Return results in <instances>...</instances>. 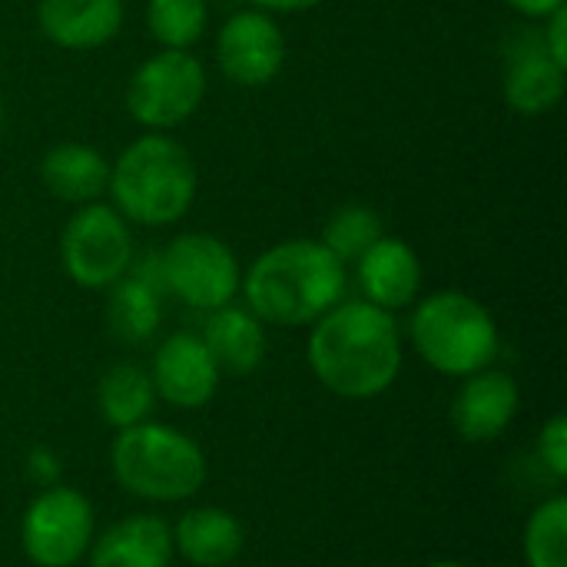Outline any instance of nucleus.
<instances>
[{"instance_id":"f257e3e1","label":"nucleus","mask_w":567,"mask_h":567,"mask_svg":"<svg viewBox=\"0 0 567 567\" xmlns=\"http://www.w3.org/2000/svg\"><path fill=\"white\" fill-rule=\"evenodd\" d=\"M306 355L322 389L349 402H365L395 385L405 339L395 312L365 299H342L312 322Z\"/></svg>"},{"instance_id":"f03ea898","label":"nucleus","mask_w":567,"mask_h":567,"mask_svg":"<svg viewBox=\"0 0 567 567\" xmlns=\"http://www.w3.org/2000/svg\"><path fill=\"white\" fill-rule=\"evenodd\" d=\"M246 309L266 326L299 329L322 319L349 292V266H342L319 239H286L269 246L243 272Z\"/></svg>"},{"instance_id":"7ed1b4c3","label":"nucleus","mask_w":567,"mask_h":567,"mask_svg":"<svg viewBox=\"0 0 567 567\" xmlns=\"http://www.w3.org/2000/svg\"><path fill=\"white\" fill-rule=\"evenodd\" d=\"M196 189V163L169 133H143L110 163V206L136 226L179 223L193 209Z\"/></svg>"},{"instance_id":"20e7f679","label":"nucleus","mask_w":567,"mask_h":567,"mask_svg":"<svg viewBox=\"0 0 567 567\" xmlns=\"http://www.w3.org/2000/svg\"><path fill=\"white\" fill-rule=\"evenodd\" d=\"M409 342L429 369L449 379L482 372L502 352V332L488 306L458 289H439L412 302Z\"/></svg>"},{"instance_id":"39448f33","label":"nucleus","mask_w":567,"mask_h":567,"mask_svg":"<svg viewBox=\"0 0 567 567\" xmlns=\"http://www.w3.org/2000/svg\"><path fill=\"white\" fill-rule=\"evenodd\" d=\"M110 468L116 485L153 505H176L206 485V455L186 432L163 422H140L120 429L110 445Z\"/></svg>"},{"instance_id":"423d86ee","label":"nucleus","mask_w":567,"mask_h":567,"mask_svg":"<svg viewBox=\"0 0 567 567\" xmlns=\"http://www.w3.org/2000/svg\"><path fill=\"white\" fill-rule=\"evenodd\" d=\"M206 66L196 53L159 50L130 73L126 110L143 130L166 133L196 116L206 100Z\"/></svg>"},{"instance_id":"0eeeda50","label":"nucleus","mask_w":567,"mask_h":567,"mask_svg":"<svg viewBox=\"0 0 567 567\" xmlns=\"http://www.w3.org/2000/svg\"><path fill=\"white\" fill-rule=\"evenodd\" d=\"M60 266L80 286L106 292L133 266L130 223L110 203H83L60 233Z\"/></svg>"},{"instance_id":"6e6552de","label":"nucleus","mask_w":567,"mask_h":567,"mask_svg":"<svg viewBox=\"0 0 567 567\" xmlns=\"http://www.w3.org/2000/svg\"><path fill=\"white\" fill-rule=\"evenodd\" d=\"M159 279L163 292L176 296L183 306L196 312H213L229 306L243 286V266L229 243L213 233H179L159 252Z\"/></svg>"},{"instance_id":"1a4fd4ad","label":"nucleus","mask_w":567,"mask_h":567,"mask_svg":"<svg viewBox=\"0 0 567 567\" xmlns=\"http://www.w3.org/2000/svg\"><path fill=\"white\" fill-rule=\"evenodd\" d=\"M93 505L70 485L40 488L20 518V545L37 567H73L93 545Z\"/></svg>"},{"instance_id":"9d476101","label":"nucleus","mask_w":567,"mask_h":567,"mask_svg":"<svg viewBox=\"0 0 567 567\" xmlns=\"http://www.w3.org/2000/svg\"><path fill=\"white\" fill-rule=\"evenodd\" d=\"M216 63L236 86H269L286 66V33L266 10H236L216 33Z\"/></svg>"},{"instance_id":"9b49d317","label":"nucleus","mask_w":567,"mask_h":567,"mask_svg":"<svg viewBox=\"0 0 567 567\" xmlns=\"http://www.w3.org/2000/svg\"><path fill=\"white\" fill-rule=\"evenodd\" d=\"M150 379L156 389V399H163L173 409H203L219 392V365L209 355L199 332H173L166 336L150 365Z\"/></svg>"},{"instance_id":"f8f14e48","label":"nucleus","mask_w":567,"mask_h":567,"mask_svg":"<svg viewBox=\"0 0 567 567\" xmlns=\"http://www.w3.org/2000/svg\"><path fill=\"white\" fill-rule=\"evenodd\" d=\"M518 405H522L518 382L508 372L488 365V369L462 379V385L452 399L449 419H452V429L465 442L485 445L508 432V425L518 415Z\"/></svg>"},{"instance_id":"ddd939ff","label":"nucleus","mask_w":567,"mask_h":567,"mask_svg":"<svg viewBox=\"0 0 567 567\" xmlns=\"http://www.w3.org/2000/svg\"><path fill=\"white\" fill-rule=\"evenodd\" d=\"M567 90V70L555 63L538 33H522L505 56L502 96L508 110L522 116H545L561 106Z\"/></svg>"},{"instance_id":"4468645a","label":"nucleus","mask_w":567,"mask_h":567,"mask_svg":"<svg viewBox=\"0 0 567 567\" xmlns=\"http://www.w3.org/2000/svg\"><path fill=\"white\" fill-rule=\"evenodd\" d=\"M355 269V286H359V299L385 309V312H402L409 309L419 292H422V262L419 252L395 236H382L375 246H369Z\"/></svg>"},{"instance_id":"2eb2a0df","label":"nucleus","mask_w":567,"mask_h":567,"mask_svg":"<svg viewBox=\"0 0 567 567\" xmlns=\"http://www.w3.org/2000/svg\"><path fill=\"white\" fill-rule=\"evenodd\" d=\"M123 0H40L37 27L63 50H96L106 47L123 30Z\"/></svg>"},{"instance_id":"dca6fc26","label":"nucleus","mask_w":567,"mask_h":567,"mask_svg":"<svg viewBox=\"0 0 567 567\" xmlns=\"http://www.w3.org/2000/svg\"><path fill=\"white\" fill-rule=\"evenodd\" d=\"M90 567H169L173 565V528L153 512L126 515L90 545Z\"/></svg>"},{"instance_id":"f3484780","label":"nucleus","mask_w":567,"mask_h":567,"mask_svg":"<svg viewBox=\"0 0 567 567\" xmlns=\"http://www.w3.org/2000/svg\"><path fill=\"white\" fill-rule=\"evenodd\" d=\"M199 339L206 342L209 355L216 359L219 372L229 375H249L262 365L266 359V322L249 312L246 306H219L213 312H206L203 332Z\"/></svg>"},{"instance_id":"a211bd4d","label":"nucleus","mask_w":567,"mask_h":567,"mask_svg":"<svg viewBox=\"0 0 567 567\" xmlns=\"http://www.w3.org/2000/svg\"><path fill=\"white\" fill-rule=\"evenodd\" d=\"M40 183L60 203H96L110 186V159L86 143H56L40 159Z\"/></svg>"},{"instance_id":"6ab92c4d","label":"nucleus","mask_w":567,"mask_h":567,"mask_svg":"<svg viewBox=\"0 0 567 567\" xmlns=\"http://www.w3.org/2000/svg\"><path fill=\"white\" fill-rule=\"evenodd\" d=\"M246 532L226 508H189L173 525V548L196 567H226L243 551Z\"/></svg>"},{"instance_id":"aec40b11","label":"nucleus","mask_w":567,"mask_h":567,"mask_svg":"<svg viewBox=\"0 0 567 567\" xmlns=\"http://www.w3.org/2000/svg\"><path fill=\"white\" fill-rule=\"evenodd\" d=\"M163 326V289L136 272H126L106 289V329L123 346L150 342Z\"/></svg>"},{"instance_id":"412c9836","label":"nucleus","mask_w":567,"mask_h":567,"mask_svg":"<svg viewBox=\"0 0 567 567\" xmlns=\"http://www.w3.org/2000/svg\"><path fill=\"white\" fill-rule=\"evenodd\" d=\"M153 405H156V389L143 365L133 362L110 365L96 382V409L103 422L116 432L146 422L153 415Z\"/></svg>"},{"instance_id":"4be33fe9","label":"nucleus","mask_w":567,"mask_h":567,"mask_svg":"<svg viewBox=\"0 0 567 567\" xmlns=\"http://www.w3.org/2000/svg\"><path fill=\"white\" fill-rule=\"evenodd\" d=\"M385 236V223L379 216V209L365 206V203H349L342 209H336L329 216V223L322 226L319 243L342 262V266H355L359 256L375 246Z\"/></svg>"},{"instance_id":"5701e85b","label":"nucleus","mask_w":567,"mask_h":567,"mask_svg":"<svg viewBox=\"0 0 567 567\" xmlns=\"http://www.w3.org/2000/svg\"><path fill=\"white\" fill-rule=\"evenodd\" d=\"M146 27L159 50H193L209 27L206 0H150Z\"/></svg>"},{"instance_id":"b1692460","label":"nucleus","mask_w":567,"mask_h":567,"mask_svg":"<svg viewBox=\"0 0 567 567\" xmlns=\"http://www.w3.org/2000/svg\"><path fill=\"white\" fill-rule=\"evenodd\" d=\"M522 551L528 567H567V498L551 495L542 502L522 535Z\"/></svg>"},{"instance_id":"393cba45","label":"nucleus","mask_w":567,"mask_h":567,"mask_svg":"<svg viewBox=\"0 0 567 567\" xmlns=\"http://www.w3.org/2000/svg\"><path fill=\"white\" fill-rule=\"evenodd\" d=\"M538 458L542 465L561 482L567 478V419L565 415H551L538 435Z\"/></svg>"},{"instance_id":"a878e982","label":"nucleus","mask_w":567,"mask_h":567,"mask_svg":"<svg viewBox=\"0 0 567 567\" xmlns=\"http://www.w3.org/2000/svg\"><path fill=\"white\" fill-rule=\"evenodd\" d=\"M542 23H545V27H542V33H538V37H542L545 53L567 70V7L555 10V13H551V17H545Z\"/></svg>"},{"instance_id":"bb28decb","label":"nucleus","mask_w":567,"mask_h":567,"mask_svg":"<svg viewBox=\"0 0 567 567\" xmlns=\"http://www.w3.org/2000/svg\"><path fill=\"white\" fill-rule=\"evenodd\" d=\"M27 475H30V482L40 485V488L60 485V458H56L50 449L37 445V449H30V455H27Z\"/></svg>"},{"instance_id":"cd10ccee","label":"nucleus","mask_w":567,"mask_h":567,"mask_svg":"<svg viewBox=\"0 0 567 567\" xmlns=\"http://www.w3.org/2000/svg\"><path fill=\"white\" fill-rule=\"evenodd\" d=\"M515 13H522V17H528V20H545V17H551L555 10H561L567 7V0H505Z\"/></svg>"},{"instance_id":"c85d7f7f","label":"nucleus","mask_w":567,"mask_h":567,"mask_svg":"<svg viewBox=\"0 0 567 567\" xmlns=\"http://www.w3.org/2000/svg\"><path fill=\"white\" fill-rule=\"evenodd\" d=\"M256 10H266V13H302V10H312L319 7L322 0H249Z\"/></svg>"},{"instance_id":"c756f323","label":"nucleus","mask_w":567,"mask_h":567,"mask_svg":"<svg viewBox=\"0 0 567 567\" xmlns=\"http://www.w3.org/2000/svg\"><path fill=\"white\" fill-rule=\"evenodd\" d=\"M432 567H468V565H462V561H435Z\"/></svg>"},{"instance_id":"7c9ffc66","label":"nucleus","mask_w":567,"mask_h":567,"mask_svg":"<svg viewBox=\"0 0 567 567\" xmlns=\"http://www.w3.org/2000/svg\"><path fill=\"white\" fill-rule=\"evenodd\" d=\"M0 133H3V100H0Z\"/></svg>"}]
</instances>
